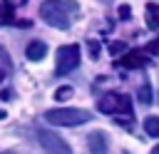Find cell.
<instances>
[{"mask_svg":"<svg viewBox=\"0 0 159 154\" xmlns=\"http://www.w3.org/2000/svg\"><path fill=\"white\" fill-rule=\"evenodd\" d=\"M40 17L57 30H70L80 17V5L75 0H45L40 5Z\"/></svg>","mask_w":159,"mask_h":154,"instance_id":"obj_1","label":"cell"},{"mask_svg":"<svg viewBox=\"0 0 159 154\" xmlns=\"http://www.w3.org/2000/svg\"><path fill=\"white\" fill-rule=\"evenodd\" d=\"M45 119L57 127H80V124L89 122V112L77 109V107H62V109H50L45 114Z\"/></svg>","mask_w":159,"mask_h":154,"instance_id":"obj_2","label":"cell"},{"mask_svg":"<svg viewBox=\"0 0 159 154\" xmlns=\"http://www.w3.org/2000/svg\"><path fill=\"white\" fill-rule=\"evenodd\" d=\"M97 109L104 112V114H127V117L132 119V104H129V97H127V94H119V92H109V94L99 97Z\"/></svg>","mask_w":159,"mask_h":154,"instance_id":"obj_3","label":"cell"},{"mask_svg":"<svg viewBox=\"0 0 159 154\" xmlns=\"http://www.w3.org/2000/svg\"><path fill=\"white\" fill-rule=\"evenodd\" d=\"M80 65V47L77 45H62L57 50V60H55V72L57 75H67L72 70H77Z\"/></svg>","mask_w":159,"mask_h":154,"instance_id":"obj_4","label":"cell"},{"mask_svg":"<svg viewBox=\"0 0 159 154\" xmlns=\"http://www.w3.org/2000/svg\"><path fill=\"white\" fill-rule=\"evenodd\" d=\"M37 139H40L45 154H72L70 144H67L60 134H55V132H50V129H40V132H37Z\"/></svg>","mask_w":159,"mask_h":154,"instance_id":"obj_5","label":"cell"},{"mask_svg":"<svg viewBox=\"0 0 159 154\" xmlns=\"http://www.w3.org/2000/svg\"><path fill=\"white\" fill-rule=\"evenodd\" d=\"M87 147H89V152L92 154H107V149H109V142H107V134L104 132H89V137H87Z\"/></svg>","mask_w":159,"mask_h":154,"instance_id":"obj_6","label":"cell"},{"mask_svg":"<svg viewBox=\"0 0 159 154\" xmlns=\"http://www.w3.org/2000/svg\"><path fill=\"white\" fill-rule=\"evenodd\" d=\"M144 62H147V57L142 55V52H129V55H124L122 60H119V67H127V70H139V67H144Z\"/></svg>","mask_w":159,"mask_h":154,"instance_id":"obj_7","label":"cell"},{"mask_svg":"<svg viewBox=\"0 0 159 154\" xmlns=\"http://www.w3.org/2000/svg\"><path fill=\"white\" fill-rule=\"evenodd\" d=\"M25 55H27V60L37 62V60H42V57L47 55V45L40 42V40H35V42H30V45L25 47Z\"/></svg>","mask_w":159,"mask_h":154,"instance_id":"obj_8","label":"cell"},{"mask_svg":"<svg viewBox=\"0 0 159 154\" xmlns=\"http://www.w3.org/2000/svg\"><path fill=\"white\" fill-rule=\"evenodd\" d=\"M147 25L149 27H159V5L157 2L147 5Z\"/></svg>","mask_w":159,"mask_h":154,"instance_id":"obj_9","label":"cell"},{"mask_svg":"<svg viewBox=\"0 0 159 154\" xmlns=\"http://www.w3.org/2000/svg\"><path fill=\"white\" fill-rule=\"evenodd\" d=\"M144 129L149 137H159V117H147L144 119Z\"/></svg>","mask_w":159,"mask_h":154,"instance_id":"obj_10","label":"cell"},{"mask_svg":"<svg viewBox=\"0 0 159 154\" xmlns=\"http://www.w3.org/2000/svg\"><path fill=\"white\" fill-rule=\"evenodd\" d=\"M139 102H144V104L152 102V87H149V82H144V84L139 87Z\"/></svg>","mask_w":159,"mask_h":154,"instance_id":"obj_11","label":"cell"},{"mask_svg":"<svg viewBox=\"0 0 159 154\" xmlns=\"http://www.w3.org/2000/svg\"><path fill=\"white\" fill-rule=\"evenodd\" d=\"M10 20H12V7L0 5V22H10Z\"/></svg>","mask_w":159,"mask_h":154,"instance_id":"obj_12","label":"cell"},{"mask_svg":"<svg viewBox=\"0 0 159 154\" xmlns=\"http://www.w3.org/2000/svg\"><path fill=\"white\" fill-rule=\"evenodd\" d=\"M67 94H72V89H70V87H62V89L57 92V97H60V99H62V97H67Z\"/></svg>","mask_w":159,"mask_h":154,"instance_id":"obj_13","label":"cell"},{"mask_svg":"<svg viewBox=\"0 0 159 154\" xmlns=\"http://www.w3.org/2000/svg\"><path fill=\"white\" fill-rule=\"evenodd\" d=\"M147 50H149V52H152V55H157V52H159V42H152V45H149V47H147Z\"/></svg>","mask_w":159,"mask_h":154,"instance_id":"obj_14","label":"cell"},{"mask_svg":"<svg viewBox=\"0 0 159 154\" xmlns=\"http://www.w3.org/2000/svg\"><path fill=\"white\" fill-rule=\"evenodd\" d=\"M127 15H129V7L122 5V7H119V17H127Z\"/></svg>","mask_w":159,"mask_h":154,"instance_id":"obj_15","label":"cell"},{"mask_svg":"<svg viewBox=\"0 0 159 154\" xmlns=\"http://www.w3.org/2000/svg\"><path fill=\"white\" fill-rule=\"evenodd\" d=\"M152 154H159V147H154V149H152Z\"/></svg>","mask_w":159,"mask_h":154,"instance_id":"obj_16","label":"cell"},{"mask_svg":"<svg viewBox=\"0 0 159 154\" xmlns=\"http://www.w3.org/2000/svg\"><path fill=\"white\" fill-rule=\"evenodd\" d=\"M2 77H5V70H0V79H2Z\"/></svg>","mask_w":159,"mask_h":154,"instance_id":"obj_17","label":"cell"},{"mask_svg":"<svg viewBox=\"0 0 159 154\" xmlns=\"http://www.w3.org/2000/svg\"><path fill=\"white\" fill-rule=\"evenodd\" d=\"M124 154H129V152H124Z\"/></svg>","mask_w":159,"mask_h":154,"instance_id":"obj_18","label":"cell"}]
</instances>
